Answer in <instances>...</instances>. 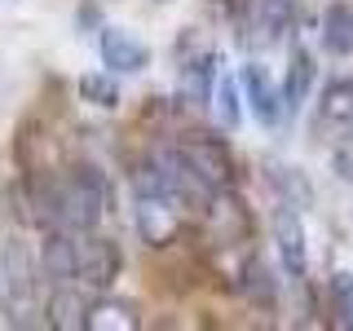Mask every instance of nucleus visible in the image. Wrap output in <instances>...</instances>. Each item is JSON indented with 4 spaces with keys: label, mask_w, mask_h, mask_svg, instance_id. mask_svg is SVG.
Instances as JSON below:
<instances>
[{
    "label": "nucleus",
    "mask_w": 353,
    "mask_h": 331,
    "mask_svg": "<svg viewBox=\"0 0 353 331\" xmlns=\"http://www.w3.org/2000/svg\"><path fill=\"white\" fill-rule=\"evenodd\" d=\"M331 163H336V172L345 181H353V132H340L336 150H331Z\"/></svg>",
    "instance_id": "nucleus-18"
},
{
    "label": "nucleus",
    "mask_w": 353,
    "mask_h": 331,
    "mask_svg": "<svg viewBox=\"0 0 353 331\" xmlns=\"http://www.w3.org/2000/svg\"><path fill=\"white\" fill-rule=\"evenodd\" d=\"M176 154H181V163L199 177V185H203L208 194H230L234 190V159H230L225 141L216 137H185L172 146Z\"/></svg>",
    "instance_id": "nucleus-2"
},
{
    "label": "nucleus",
    "mask_w": 353,
    "mask_h": 331,
    "mask_svg": "<svg viewBox=\"0 0 353 331\" xmlns=\"http://www.w3.org/2000/svg\"><path fill=\"white\" fill-rule=\"evenodd\" d=\"M331 292H336V305L345 309V323H353V274H336Z\"/></svg>",
    "instance_id": "nucleus-19"
},
{
    "label": "nucleus",
    "mask_w": 353,
    "mask_h": 331,
    "mask_svg": "<svg viewBox=\"0 0 353 331\" xmlns=\"http://www.w3.org/2000/svg\"><path fill=\"white\" fill-rule=\"evenodd\" d=\"M296 22V0H261L256 5V27L265 40H279Z\"/></svg>",
    "instance_id": "nucleus-14"
},
{
    "label": "nucleus",
    "mask_w": 353,
    "mask_h": 331,
    "mask_svg": "<svg viewBox=\"0 0 353 331\" xmlns=\"http://www.w3.org/2000/svg\"><path fill=\"white\" fill-rule=\"evenodd\" d=\"M239 88H243V97H248L252 115H256L265 128H279V119H283V93H279V84L270 80V71H265L261 62H248V66H243Z\"/></svg>",
    "instance_id": "nucleus-7"
},
{
    "label": "nucleus",
    "mask_w": 353,
    "mask_h": 331,
    "mask_svg": "<svg viewBox=\"0 0 353 331\" xmlns=\"http://www.w3.org/2000/svg\"><path fill=\"white\" fill-rule=\"evenodd\" d=\"M279 93H283V115H292V110H301L309 102V93H314V58H309V53H296L292 58Z\"/></svg>",
    "instance_id": "nucleus-10"
},
{
    "label": "nucleus",
    "mask_w": 353,
    "mask_h": 331,
    "mask_svg": "<svg viewBox=\"0 0 353 331\" xmlns=\"http://www.w3.org/2000/svg\"><path fill=\"white\" fill-rule=\"evenodd\" d=\"M185 212H190V208H185L181 199H172L163 190H146V194H137V212H132V221H137L141 243H150V248H168V243L181 234Z\"/></svg>",
    "instance_id": "nucleus-3"
},
{
    "label": "nucleus",
    "mask_w": 353,
    "mask_h": 331,
    "mask_svg": "<svg viewBox=\"0 0 353 331\" xmlns=\"http://www.w3.org/2000/svg\"><path fill=\"white\" fill-rule=\"evenodd\" d=\"M84 327H93V331H132L137 327V309L124 305V301H88Z\"/></svg>",
    "instance_id": "nucleus-13"
},
{
    "label": "nucleus",
    "mask_w": 353,
    "mask_h": 331,
    "mask_svg": "<svg viewBox=\"0 0 353 331\" xmlns=\"http://www.w3.org/2000/svg\"><path fill=\"white\" fill-rule=\"evenodd\" d=\"M97 49H102L106 71H115V75H132V71H141V66H150V49L137 36H128L124 27H106L102 36H97Z\"/></svg>",
    "instance_id": "nucleus-9"
},
{
    "label": "nucleus",
    "mask_w": 353,
    "mask_h": 331,
    "mask_svg": "<svg viewBox=\"0 0 353 331\" xmlns=\"http://www.w3.org/2000/svg\"><path fill=\"white\" fill-rule=\"evenodd\" d=\"M119 248L110 239H93V230L80 234V274H75V283L93 287V292H106L110 283L119 279Z\"/></svg>",
    "instance_id": "nucleus-5"
},
{
    "label": "nucleus",
    "mask_w": 353,
    "mask_h": 331,
    "mask_svg": "<svg viewBox=\"0 0 353 331\" xmlns=\"http://www.w3.org/2000/svg\"><path fill=\"white\" fill-rule=\"evenodd\" d=\"M80 97H84L88 106L115 110V106H119V84H115V75H106V71H88V75H80Z\"/></svg>",
    "instance_id": "nucleus-16"
},
{
    "label": "nucleus",
    "mask_w": 353,
    "mask_h": 331,
    "mask_svg": "<svg viewBox=\"0 0 353 331\" xmlns=\"http://www.w3.org/2000/svg\"><path fill=\"white\" fill-rule=\"evenodd\" d=\"M181 84H185V93H190V102H199V106L212 102V84H216V53H194V58L181 66Z\"/></svg>",
    "instance_id": "nucleus-11"
},
{
    "label": "nucleus",
    "mask_w": 353,
    "mask_h": 331,
    "mask_svg": "<svg viewBox=\"0 0 353 331\" xmlns=\"http://www.w3.org/2000/svg\"><path fill=\"white\" fill-rule=\"evenodd\" d=\"M323 44L336 58H353V5H331L323 14Z\"/></svg>",
    "instance_id": "nucleus-12"
},
{
    "label": "nucleus",
    "mask_w": 353,
    "mask_h": 331,
    "mask_svg": "<svg viewBox=\"0 0 353 331\" xmlns=\"http://www.w3.org/2000/svg\"><path fill=\"white\" fill-rule=\"evenodd\" d=\"M216 115H221V124H225V128H234L239 119H243V110H239V88L230 84V80H221V88H216Z\"/></svg>",
    "instance_id": "nucleus-17"
},
{
    "label": "nucleus",
    "mask_w": 353,
    "mask_h": 331,
    "mask_svg": "<svg viewBox=\"0 0 353 331\" xmlns=\"http://www.w3.org/2000/svg\"><path fill=\"white\" fill-rule=\"evenodd\" d=\"M36 208L44 225H58V230H75V234H88L97 230V221L106 217L110 208V185L97 168H66L53 181L36 185Z\"/></svg>",
    "instance_id": "nucleus-1"
},
{
    "label": "nucleus",
    "mask_w": 353,
    "mask_h": 331,
    "mask_svg": "<svg viewBox=\"0 0 353 331\" xmlns=\"http://www.w3.org/2000/svg\"><path fill=\"white\" fill-rule=\"evenodd\" d=\"M84 314H88V301L80 292H71V287H62V292H53L49 301V323L71 331V327H84Z\"/></svg>",
    "instance_id": "nucleus-15"
},
{
    "label": "nucleus",
    "mask_w": 353,
    "mask_h": 331,
    "mask_svg": "<svg viewBox=\"0 0 353 331\" xmlns=\"http://www.w3.org/2000/svg\"><path fill=\"white\" fill-rule=\"evenodd\" d=\"M212 5H216L225 18H243V14H248V5H252V0H212Z\"/></svg>",
    "instance_id": "nucleus-20"
},
{
    "label": "nucleus",
    "mask_w": 353,
    "mask_h": 331,
    "mask_svg": "<svg viewBox=\"0 0 353 331\" xmlns=\"http://www.w3.org/2000/svg\"><path fill=\"white\" fill-rule=\"evenodd\" d=\"M274 243H279V261H283V274L296 283H305L309 274V243H305V225L296 217L292 203H279L274 212Z\"/></svg>",
    "instance_id": "nucleus-4"
},
{
    "label": "nucleus",
    "mask_w": 353,
    "mask_h": 331,
    "mask_svg": "<svg viewBox=\"0 0 353 331\" xmlns=\"http://www.w3.org/2000/svg\"><path fill=\"white\" fill-rule=\"evenodd\" d=\"M40 270L49 283H75V274H80V234L49 225V234L40 243Z\"/></svg>",
    "instance_id": "nucleus-6"
},
{
    "label": "nucleus",
    "mask_w": 353,
    "mask_h": 331,
    "mask_svg": "<svg viewBox=\"0 0 353 331\" xmlns=\"http://www.w3.org/2000/svg\"><path fill=\"white\" fill-rule=\"evenodd\" d=\"M314 128L336 132V137H340V132H353V80H349V75H336V80L323 84Z\"/></svg>",
    "instance_id": "nucleus-8"
}]
</instances>
